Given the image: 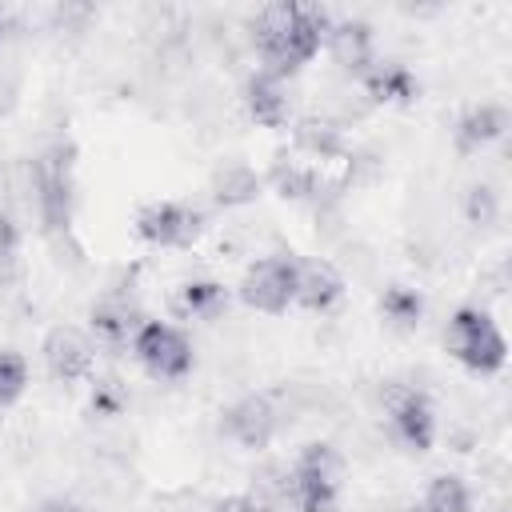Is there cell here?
I'll return each instance as SVG.
<instances>
[{
	"label": "cell",
	"mask_w": 512,
	"mask_h": 512,
	"mask_svg": "<svg viewBox=\"0 0 512 512\" xmlns=\"http://www.w3.org/2000/svg\"><path fill=\"white\" fill-rule=\"evenodd\" d=\"M444 348L472 372L480 376H492L504 368L508 360V340L500 332V324L480 312V308H456L448 328H444Z\"/></svg>",
	"instance_id": "6da1fadb"
},
{
	"label": "cell",
	"mask_w": 512,
	"mask_h": 512,
	"mask_svg": "<svg viewBox=\"0 0 512 512\" xmlns=\"http://www.w3.org/2000/svg\"><path fill=\"white\" fill-rule=\"evenodd\" d=\"M324 36H328V12H324V8H312V4H300L292 28H288L284 36H276L272 44L260 48L264 72H272V76L284 80L288 72H296L300 64H308V60L320 52Z\"/></svg>",
	"instance_id": "7a4b0ae2"
},
{
	"label": "cell",
	"mask_w": 512,
	"mask_h": 512,
	"mask_svg": "<svg viewBox=\"0 0 512 512\" xmlns=\"http://www.w3.org/2000/svg\"><path fill=\"white\" fill-rule=\"evenodd\" d=\"M132 356L156 376V380H180L192 368V344L176 324L144 320L132 336Z\"/></svg>",
	"instance_id": "3957f363"
},
{
	"label": "cell",
	"mask_w": 512,
	"mask_h": 512,
	"mask_svg": "<svg viewBox=\"0 0 512 512\" xmlns=\"http://www.w3.org/2000/svg\"><path fill=\"white\" fill-rule=\"evenodd\" d=\"M136 232L156 248H192L204 232V212L180 200H152L136 212Z\"/></svg>",
	"instance_id": "277c9868"
},
{
	"label": "cell",
	"mask_w": 512,
	"mask_h": 512,
	"mask_svg": "<svg viewBox=\"0 0 512 512\" xmlns=\"http://www.w3.org/2000/svg\"><path fill=\"white\" fill-rule=\"evenodd\" d=\"M240 300L268 316L288 312V304H296V260L288 256L256 260L240 280Z\"/></svg>",
	"instance_id": "5b68a950"
},
{
	"label": "cell",
	"mask_w": 512,
	"mask_h": 512,
	"mask_svg": "<svg viewBox=\"0 0 512 512\" xmlns=\"http://www.w3.org/2000/svg\"><path fill=\"white\" fill-rule=\"evenodd\" d=\"M384 408H388V420H392V436L412 448V452H428L432 440H436V412L428 404L424 392L416 388H388L384 392Z\"/></svg>",
	"instance_id": "8992f818"
},
{
	"label": "cell",
	"mask_w": 512,
	"mask_h": 512,
	"mask_svg": "<svg viewBox=\"0 0 512 512\" xmlns=\"http://www.w3.org/2000/svg\"><path fill=\"white\" fill-rule=\"evenodd\" d=\"M276 428H280V412H276V404H272L268 396H244V400H236V404L224 412V420H220V432H224L232 444L248 448V452L268 448V440L276 436Z\"/></svg>",
	"instance_id": "52a82bcc"
},
{
	"label": "cell",
	"mask_w": 512,
	"mask_h": 512,
	"mask_svg": "<svg viewBox=\"0 0 512 512\" xmlns=\"http://www.w3.org/2000/svg\"><path fill=\"white\" fill-rule=\"evenodd\" d=\"M44 364H48L52 380H64V384L84 380L92 372V340L80 328L60 324L44 336Z\"/></svg>",
	"instance_id": "ba28073f"
},
{
	"label": "cell",
	"mask_w": 512,
	"mask_h": 512,
	"mask_svg": "<svg viewBox=\"0 0 512 512\" xmlns=\"http://www.w3.org/2000/svg\"><path fill=\"white\" fill-rule=\"evenodd\" d=\"M340 296H344V276L328 260L320 256L296 260V304H304L308 312H328Z\"/></svg>",
	"instance_id": "9c48e42d"
},
{
	"label": "cell",
	"mask_w": 512,
	"mask_h": 512,
	"mask_svg": "<svg viewBox=\"0 0 512 512\" xmlns=\"http://www.w3.org/2000/svg\"><path fill=\"white\" fill-rule=\"evenodd\" d=\"M244 104H248V116L264 128H284L288 124V88L280 76L272 72H256L244 88Z\"/></svg>",
	"instance_id": "30bf717a"
},
{
	"label": "cell",
	"mask_w": 512,
	"mask_h": 512,
	"mask_svg": "<svg viewBox=\"0 0 512 512\" xmlns=\"http://www.w3.org/2000/svg\"><path fill=\"white\" fill-rule=\"evenodd\" d=\"M508 132V112L492 100L484 104H472L460 120H456V148L460 152H480L488 144H496L500 136Z\"/></svg>",
	"instance_id": "8fae6325"
},
{
	"label": "cell",
	"mask_w": 512,
	"mask_h": 512,
	"mask_svg": "<svg viewBox=\"0 0 512 512\" xmlns=\"http://www.w3.org/2000/svg\"><path fill=\"white\" fill-rule=\"evenodd\" d=\"M328 52L336 64L352 68V72H364L372 64V28L364 20H340V24H328V36H324Z\"/></svg>",
	"instance_id": "7c38bea8"
},
{
	"label": "cell",
	"mask_w": 512,
	"mask_h": 512,
	"mask_svg": "<svg viewBox=\"0 0 512 512\" xmlns=\"http://www.w3.org/2000/svg\"><path fill=\"white\" fill-rule=\"evenodd\" d=\"M228 308V288L216 280H184L172 292V312L184 320H216Z\"/></svg>",
	"instance_id": "4fadbf2b"
},
{
	"label": "cell",
	"mask_w": 512,
	"mask_h": 512,
	"mask_svg": "<svg viewBox=\"0 0 512 512\" xmlns=\"http://www.w3.org/2000/svg\"><path fill=\"white\" fill-rule=\"evenodd\" d=\"M360 76H364V88H368V96H372V100L404 104V100H412V96L420 92L416 76H412L400 60H372Z\"/></svg>",
	"instance_id": "5bb4252c"
},
{
	"label": "cell",
	"mask_w": 512,
	"mask_h": 512,
	"mask_svg": "<svg viewBox=\"0 0 512 512\" xmlns=\"http://www.w3.org/2000/svg\"><path fill=\"white\" fill-rule=\"evenodd\" d=\"M144 320L124 304V300H100L96 308H92V332H96V340L100 344H108V348H132V336H136V328H140Z\"/></svg>",
	"instance_id": "9a60e30c"
},
{
	"label": "cell",
	"mask_w": 512,
	"mask_h": 512,
	"mask_svg": "<svg viewBox=\"0 0 512 512\" xmlns=\"http://www.w3.org/2000/svg\"><path fill=\"white\" fill-rule=\"evenodd\" d=\"M256 196H260V176H256L248 164L228 160V164H220V168L212 172V200H216V204L240 208V204H248V200H256Z\"/></svg>",
	"instance_id": "2e32d148"
},
{
	"label": "cell",
	"mask_w": 512,
	"mask_h": 512,
	"mask_svg": "<svg viewBox=\"0 0 512 512\" xmlns=\"http://www.w3.org/2000/svg\"><path fill=\"white\" fill-rule=\"evenodd\" d=\"M292 472H300V476H308V480L340 484V476H344V456L336 452V444H328V440H312V444L300 448Z\"/></svg>",
	"instance_id": "e0dca14e"
},
{
	"label": "cell",
	"mask_w": 512,
	"mask_h": 512,
	"mask_svg": "<svg viewBox=\"0 0 512 512\" xmlns=\"http://www.w3.org/2000/svg\"><path fill=\"white\" fill-rule=\"evenodd\" d=\"M292 140H296V148H300V152H308L312 160H332V156H340V152H344L340 128H336L332 120H316V116L300 120V124H296V132H292Z\"/></svg>",
	"instance_id": "ac0fdd59"
},
{
	"label": "cell",
	"mask_w": 512,
	"mask_h": 512,
	"mask_svg": "<svg viewBox=\"0 0 512 512\" xmlns=\"http://www.w3.org/2000/svg\"><path fill=\"white\" fill-rule=\"evenodd\" d=\"M268 184L284 196V200H308L316 192V172L304 160H276L268 168Z\"/></svg>",
	"instance_id": "d6986e66"
},
{
	"label": "cell",
	"mask_w": 512,
	"mask_h": 512,
	"mask_svg": "<svg viewBox=\"0 0 512 512\" xmlns=\"http://www.w3.org/2000/svg\"><path fill=\"white\" fill-rule=\"evenodd\" d=\"M424 512H472V496L468 484L460 476H436L424 492Z\"/></svg>",
	"instance_id": "ffe728a7"
},
{
	"label": "cell",
	"mask_w": 512,
	"mask_h": 512,
	"mask_svg": "<svg viewBox=\"0 0 512 512\" xmlns=\"http://www.w3.org/2000/svg\"><path fill=\"white\" fill-rule=\"evenodd\" d=\"M420 296L412 292V288H404V284H392L384 296H380V312L392 320V324H400V328H412L416 320H420Z\"/></svg>",
	"instance_id": "44dd1931"
},
{
	"label": "cell",
	"mask_w": 512,
	"mask_h": 512,
	"mask_svg": "<svg viewBox=\"0 0 512 512\" xmlns=\"http://www.w3.org/2000/svg\"><path fill=\"white\" fill-rule=\"evenodd\" d=\"M24 384H28V364H24V356L12 352V348H0V408H8L12 400H20Z\"/></svg>",
	"instance_id": "7402d4cb"
},
{
	"label": "cell",
	"mask_w": 512,
	"mask_h": 512,
	"mask_svg": "<svg viewBox=\"0 0 512 512\" xmlns=\"http://www.w3.org/2000/svg\"><path fill=\"white\" fill-rule=\"evenodd\" d=\"M496 212H500L496 192H492L488 184H476V188L468 192V220H472V224H492Z\"/></svg>",
	"instance_id": "603a6c76"
},
{
	"label": "cell",
	"mask_w": 512,
	"mask_h": 512,
	"mask_svg": "<svg viewBox=\"0 0 512 512\" xmlns=\"http://www.w3.org/2000/svg\"><path fill=\"white\" fill-rule=\"evenodd\" d=\"M16 248H20V232H16L12 216L0 212V268H8L16 260Z\"/></svg>",
	"instance_id": "cb8c5ba5"
},
{
	"label": "cell",
	"mask_w": 512,
	"mask_h": 512,
	"mask_svg": "<svg viewBox=\"0 0 512 512\" xmlns=\"http://www.w3.org/2000/svg\"><path fill=\"white\" fill-rule=\"evenodd\" d=\"M212 512H264L260 496H224L212 504Z\"/></svg>",
	"instance_id": "d4e9b609"
},
{
	"label": "cell",
	"mask_w": 512,
	"mask_h": 512,
	"mask_svg": "<svg viewBox=\"0 0 512 512\" xmlns=\"http://www.w3.org/2000/svg\"><path fill=\"white\" fill-rule=\"evenodd\" d=\"M36 512H84L80 504H72V500H64V496H56V500H44Z\"/></svg>",
	"instance_id": "484cf974"
},
{
	"label": "cell",
	"mask_w": 512,
	"mask_h": 512,
	"mask_svg": "<svg viewBox=\"0 0 512 512\" xmlns=\"http://www.w3.org/2000/svg\"><path fill=\"white\" fill-rule=\"evenodd\" d=\"M12 100H16V88H12V80L0 72V112H8V108H12Z\"/></svg>",
	"instance_id": "4316f807"
},
{
	"label": "cell",
	"mask_w": 512,
	"mask_h": 512,
	"mask_svg": "<svg viewBox=\"0 0 512 512\" xmlns=\"http://www.w3.org/2000/svg\"><path fill=\"white\" fill-rule=\"evenodd\" d=\"M4 28H8V20H4V12H0V44H4Z\"/></svg>",
	"instance_id": "83f0119b"
},
{
	"label": "cell",
	"mask_w": 512,
	"mask_h": 512,
	"mask_svg": "<svg viewBox=\"0 0 512 512\" xmlns=\"http://www.w3.org/2000/svg\"><path fill=\"white\" fill-rule=\"evenodd\" d=\"M416 512H424V508H416Z\"/></svg>",
	"instance_id": "f1b7e54d"
}]
</instances>
